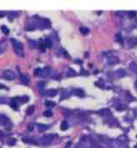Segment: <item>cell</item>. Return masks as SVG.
I'll return each instance as SVG.
<instances>
[{
  "label": "cell",
  "mask_w": 137,
  "mask_h": 148,
  "mask_svg": "<svg viewBox=\"0 0 137 148\" xmlns=\"http://www.w3.org/2000/svg\"><path fill=\"white\" fill-rule=\"evenodd\" d=\"M2 89H5V87H4L3 84L0 83V90H2Z\"/></svg>",
  "instance_id": "35"
},
{
  "label": "cell",
  "mask_w": 137,
  "mask_h": 148,
  "mask_svg": "<svg viewBox=\"0 0 137 148\" xmlns=\"http://www.w3.org/2000/svg\"><path fill=\"white\" fill-rule=\"evenodd\" d=\"M8 122H9L8 117H7L6 116H4V115L0 114V125L5 126L6 124L8 123Z\"/></svg>",
  "instance_id": "5"
},
{
  "label": "cell",
  "mask_w": 137,
  "mask_h": 148,
  "mask_svg": "<svg viewBox=\"0 0 137 148\" xmlns=\"http://www.w3.org/2000/svg\"><path fill=\"white\" fill-rule=\"evenodd\" d=\"M1 30H2V32H4V34H8L9 32H10V30H9V28L6 27V26H2L1 27Z\"/></svg>",
  "instance_id": "19"
},
{
  "label": "cell",
  "mask_w": 137,
  "mask_h": 148,
  "mask_svg": "<svg viewBox=\"0 0 137 148\" xmlns=\"http://www.w3.org/2000/svg\"><path fill=\"white\" fill-rule=\"evenodd\" d=\"M68 127H69V125H68V123H67V121H63L61 123V130H66L67 129H68Z\"/></svg>",
  "instance_id": "11"
},
{
  "label": "cell",
  "mask_w": 137,
  "mask_h": 148,
  "mask_svg": "<svg viewBox=\"0 0 137 148\" xmlns=\"http://www.w3.org/2000/svg\"><path fill=\"white\" fill-rule=\"evenodd\" d=\"M15 141H16V140L15 139H12V140H10V141L8 142V144L10 145H15Z\"/></svg>",
  "instance_id": "30"
},
{
  "label": "cell",
  "mask_w": 137,
  "mask_h": 148,
  "mask_svg": "<svg viewBox=\"0 0 137 148\" xmlns=\"http://www.w3.org/2000/svg\"><path fill=\"white\" fill-rule=\"evenodd\" d=\"M4 52V49H0V54H2Z\"/></svg>",
  "instance_id": "39"
},
{
  "label": "cell",
  "mask_w": 137,
  "mask_h": 148,
  "mask_svg": "<svg viewBox=\"0 0 137 148\" xmlns=\"http://www.w3.org/2000/svg\"><path fill=\"white\" fill-rule=\"evenodd\" d=\"M128 15H129V17L131 18V19L136 17V12H134V11H131V12H129V14H128Z\"/></svg>",
  "instance_id": "26"
},
{
  "label": "cell",
  "mask_w": 137,
  "mask_h": 148,
  "mask_svg": "<svg viewBox=\"0 0 137 148\" xmlns=\"http://www.w3.org/2000/svg\"><path fill=\"white\" fill-rule=\"evenodd\" d=\"M8 102H9V100L7 98H0V103L5 104V103H8Z\"/></svg>",
  "instance_id": "27"
},
{
  "label": "cell",
  "mask_w": 137,
  "mask_h": 148,
  "mask_svg": "<svg viewBox=\"0 0 137 148\" xmlns=\"http://www.w3.org/2000/svg\"><path fill=\"white\" fill-rule=\"evenodd\" d=\"M129 68L132 70L133 72H134L135 73H137V65L134 62H131L129 65Z\"/></svg>",
  "instance_id": "14"
},
{
  "label": "cell",
  "mask_w": 137,
  "mask_h": 148,
  "mask_svg": "<svg viewBox=\"0 0 137 148\" xmlns=\"http://www.w3.org/2000/svg\"><path fill=\"white\" fill-rule=\"evenodd\" d=\"M9 19L10 18H15V17H16V16H17V13L16 12H14V11H11V12H10L9 13Z\"/></svg>",
  "instance_id": "22"
},
{
  "label": "cell",
  "mask_w": 137,
  "mask_h": 148,
  "mask_svg": "<svg viewBox=\"0 0 137 148\" xmlns=\"http://www.w3.org/2000/svg\"><path fill=\"white\" fill-rule=\"evenodd\" d=\"M74 93H75V95L77 96H78V97H81V98L83 97V96L85 95L84 91H83V90H81V89H78V90H75Z\"/></svg>",
  "instance_id": "8"
},
{
  "label": "cell",
  "mask_w": 137,
  "mask_h": 148,
  "mask_svg": "<svg viewBox=\"0 0 137 148\" xmlns=\"http://www.w3.org/2000/svg\"><path fill=\"white\" fill-rule=\"evenodd\" d=\"M39 142L42 145H49L53 142V136L52 135H43L39 139Z\"/></svg>",
  "instance_id": "1"
},
{
  "label": "cell",
  "mask_w": 137,
  "mask_h": 148,
  "mask_svg": "<svg viewBox=\"0 0 137 148\" xmlns=\"http://www.w3.org/2000/svg\"><path fill=\"white\" fill-rule=\"evenodd\" d=\"M5 15H6L5 12H4V11H0V18H3Z\"/></svg>",
  "instance_id": "32"
},
{
  "label": "cell",
  "mask_w": 137,
  "mask_h": 148,
  "mask_svg": "<svg viewBox=\"0 0 137 148\" xmlns=\"http://www.w3.org/2000/svg\"><path fill=\"white\" fill-rule=\"evenodd\" d=\"M3 77L6 79V80H13V79L15 77V73H14L13 72L6 71V72H4Z\"/></svg>",
  "instance_id": "3"
},
{
  "label": "cell",
  "mask_w": 137,
  "mask_h": 148,
  "mask_svg": "<svg viewBox=\"0 0 137 148\" xmlns=\"http://www.w3.org/2000/svg\"><path fill=\"white\" fill-rule=\"evenodd\" d=\"M41 71H42L41 68H36V69L34 70V75H35V76H40Z\"/></svg>",
  "instance_id": "23"
},
{
  "label": "cell",
  "mask_w": 137,
  "mask_h": 148,
  "mask_svg": "<svg viewBox=\"0 0 137 148\" xmlns=\"http://www.w3.org/2000/svg\"><path fill=\"white\" fill-rule=\"evenodd\" d=\"M134 27H136V28H137V20H135V22H134Z\"/></svg>",
  "instance_id": "37"
},
{
  "label": "cell",
  "mask_w": 137,
  "mask_h": 148,
  "mask_svg": "<svg viewBox=\"0 0 137 148\" xmlns=\"http://www.w3.org/2000/svg\"><path fill=\"white\" fill-rule=\"evenodd\" d=\"M80 32H81V33L83 34V35H86L89 33V28H87V27H80Z\"/></svg>",
  "instance_id": "15"
},
{
  "label": "cell",
  "mask_w": 137,
  "mask_h": 148,
  "mask_svg": "<svg viewBox=\"0 0 137 148\" xmlns=\"http://www.w3.org/2000/svg\"><path fill=\"white\" fill-rule=\"evenodd\" d=\"M134 148H137V144H136L135 145H134Z\"/></svg>",
  "instance_id": "41"
},
{
  "label": "cell",
  "mask_w": 137,
  "mask_h": 148,
  "mask_svg": "<svg viewBox=\"0 0 137 148\" xmlns=\"http://www.w3.org/2000/svg\"><path fill=\"white\" fill-rule=\"evenodd\" d=\"M45 46L47 47V48H51L52 47V41L50 40V38H46V40H45Z\"/></svg>",
  "instance_id": "17"
},
{
  "label": "cell",
  "mask_w": 137,
  "mask_h": 148,
  "mask_svg": "<svg viewBox=\"0 0 137 148\" xmlns=\"http://www.w3.org/2000/svg\"><path fill=\"white\" fill-rule=\"evenodd\" d=\"M26 112H27V115H32L34 112V105H30V107L27 109Z\"/></svg>",
  "instance_id": "13"
},
{
  "label": "cell",
  "mask_w": 137,
  "mask_h": 148,
  "mask_svg": "<svg viewBox=\"0 0 137 148\" xmlns=\"http://www.w3.org/2000/svg\"><path fill=\"white\" fill-rule=\"evenodd\" d=\"M10 105H11V107L13 108L14 110H17L18 109V105H17V103H16L15 100H12V101L10 102Z\"/></svg>",
  "instance_id": "20"
},
{
  "label": "cell",
  "mask_w": 137,
  "mask_h": 148,
  "mask_svg": "<svg viewBox=\"0 0 137 148\" xmlns=\"http://www.w3.org/2000/svg\"><path fill=\"white\" fill-rule=\"evenodd\" d=\"M45 44H40V51L41 52H43V53H44L45 52Z\"/></svg>",
  "instance_id": "28"
},
{
  "label": "cell",
  "mask_w": 137,
  "mask_h": 148,
  "mask_svg": "<svg viewBox=\"0 0 137 148\" xmlns=\"http://www.w3.org/2000/svg\"><path fill=\"white\" fill-rule=\"evenodd\" d=\"M22 140L26 143H29L32 145H38V142L35 140L32 139V138H22Z\"/></svg>",
  "instance_id": "7"
},
{
  "label": "cell",
  "mask_w": 137,
  "mask_h": 148,
  "mask_svg": "<svg viewBox=\"0 0 137 148\" xmlns=\"http://www.w3.org/2000/svg\"><path fill=\"white\" fill-rule=\"evenodd\" d=\"M75 148H78V147H75Z\"/></svg>",
  "instance_id": "42"
},
{
  "label": "cell",
  "mask_w": 137,
  "mask_h": 148,
  "mask_svg": "<svg viewBox=\"0 0 137 148\" xmlns=\"http://www.w3.org/2000/svg\"><path fill=\"white\" fill-rule=\"evenodd\" d=\"M35 29V27H27V30H34Z\"/></svg>",
  "instance_id": "33"
},
{
  "label": "cell",
  "mask_w": 137,
  "mask_h": 148,
  "mask_svg": "<svg viewBox=\"0 0 137 148\" xmlns=\"http://www.w3.org/2000/svg\"><path fill=\"white\" fill-rule=\"evenodd\" d=\"M58 93V90H55V89H50V90H48L45 91V95L50 96V97H54L57 95Z\"/></svg>",
  "instance_id": "4"
},
{
  "label": "cell",
  "mask_w": 137,
  "mask_h": 148,
  "mask_svg": "<svg viewBox=\"0 0 137 148\" xmlns=\"http://www.w3.org/2000/svg\"><path fill=\"white\" fill-rule=\"evenodd\" d=\"M55 105V103L53 101H50V100H47L45 101V107H54Z\"/></svg>",
  "instance_id": "18"
},
{
  "label": "cell",
  "mask_w": 137,
  "mask_h": 148,
  "mask_svg": "<svg viewBox=\"0 0 137 148\" xmlns=\"http://www.w3.org/2000/svg\"><path fill=\"white\" fill-rule=\"evenodd\" d=\"M49 128H50L49 125H46V124H42V123L38 124V130L39 132H44Z\"/></svg>",
  "instance_id": "6"
},
{
  "label": "cell",
  "mask_w": 137,
  "mask_h": 148,
  "mask_svg": "<svg viewBox=\"0 0 137 148\" xmlns=\"http://www.w3.org/2000/svg\"><path fill=\"white\" fill-rule=\"evenodd\" d=\"M27 130L32 131L33 130V125H32V124H28V125H27Z\"/></svg>",
  "instance_id": "31"
},
{
  "label": "cell",
  "mask_w": 137,
  "mask_h": 148,
  "mask_svg": "<svg viewBox=\"0 0 137 148\" xmlns=\"http://www.w3.org/2000/svg\"><path fill=\"white\" fill-rule=\"evenodd\" d=\"M69 95H70V93H68L66 90H64L63 92H62L61 95V100H63V99L68 98Z\"/></svg>",
  "instance_id": "16"
},
{
  "label": "cell",
  "mask_w": 137,
  "mask_h": 148,
  "mask_svg": "<svg viewBox=\"0 0 137 148\" xmlns=\"http://www.w3.org/2000/svg\"><path fill=\"white\" fill-rule=\"evenodd\" d=\"M20 78H21V82L25 84H28L30 79L29 77L27 76V75H21V77H20Z\"/></svg>",
  "instance_id": "10"
},
{
  "label": "cell",
  "mask_w": 137,
  "mask_h": 148,
  "mask_svg": "<svg viewBox=\"0 0 137 148\" xmlns=\"http://www.w3.org/2000/svg\"><path fill=\"white\" fill-rule=\"evenodd\" d=\"M63 55H66V56H68V55H67V53H66V50H63Z\"/></svg>",
  "instance_id": "36"
},
{
  "label": "cell",
  "mask_w": 137,
  "mask_h": 148,
  "mask_svg": "<svg viewBox=\"0 0 137 148\" xmlns=\"http://www.w3.org/2000/svg\"><path fill=\"white\" fill-rule=\"evenodd\" d=\"M43 116L50 117L52 116V112H51L50 110H47V111H45L44 112H43Z\"/></svg>",
  "instance_id": "21"
},
{
  "label": "cell",
  "mask_w": 137,
  "mask_h": 148,
  "mask_svg": "<svg viewBox=\"0 0 137 148\" xmlns=\"http://www.w3.org/2000/svg\"><path fill=\"white\" fill-rule=\"evenodd\" d=\"M28 43H29V45L31 46L32 48H35L36 45H37V42L34 41V40H29Z\"/></svg>",
  "instance_id": "25"
},
{
  "label": "cell",
  "mask_w": 137,
  "mask_h": 148,
  "mask_svg": "<svg viewBox=\"0 0 137 148\" xmlns=\"http://www.w3.org/2000/svg\"><path fill=\"white\" fill-rule=\"evenodd\" d=\"M116 37H117V41L118 42H122V36L120 33L117 34V36H116Z\"/></svg>",
  "instance_id": "29"
},
{
  "label": "cell",
  "mask_w": 137,
  "mask_h": 148,
  "mask_svg": "<svg viewBox=\"0 0 137 148\" xmlns=\"http://www.w3.org/2000/svg\"><path fill=\"white\" fill-rule=\"evenodd\" d=\"M134 86H135V89L137 90V81H135V83H134Z\"/></svg>",
  "instance_id": "38"
},
{
  "label": "cell",
  "mask_w": 137,
  "mask_h": 148,
  "mask_svg": "<svg viewBox=\"0 0 137 148\" xmlns=\"http://www.w3.org/2000/svg\"><path fill=\"white\" fill-rule=\"evenodd\" d=\"M130 41H132V40H130ZM132 42H133V44H135V45H137V37H136V38H134Z\"/></svg>",
  "instance_id": "34"
},
{
  "label": "cell",
  "mask_w": 137,
  "mask_h": 148,
  "mask_svg": "<svg viewBox=\"0 0 137 148\" xmlns=\"http://www.w3.org/2000/svg\"><path fill=\"white\" fill-rule=\"evenodd\" d=\"M118 62V59L117 57H111L108 59V63L109 64H116V63Z\"/></svg>",
  "instance_id": "12"
},
{
  "label": "cell",
  "mask_w": 137,
  "mask_h": 148,
  "mask_svg": "<svg viewBox=\"0 0 137 148\" xmlns=\"http://www.w3.org/2000/svg\"><path fill=\"white\" fill-rule=\"evenodd\" d=\"M51 73H52V69L49 67H46L43 68V69H42L40 76L42 77H46L50 76Z\"/></svg>",
  "instance_id": "2"
},
{
  "label": "cell",
  "mask_w": 137,
  "mask_h": 148,
  "mask_svg": "<svg viewBox=\"0 0 137 148\" xmlns=\"http://www.w3.org/2000/svg\"><path fill=\"white\" fill-rule=\"evenodd\" d=\"M117 75L118 77H125L127 75V73H126V72L124 71V69H118L117 72Z\"/></svg>",
  "instance_id": "9"
},
{
  "label": "cell",
  "mask_w": 137,
  "mask_h": 148,
  "mask_svg": "<svg viewBox=\"0 0 137 148\" xmlns=\"http://www.w3.org/2000/svg\"><path fill=\"white\" fill-rule=\"evenodd\" d=\"M45 85V83L44 82H38L37 83V87H38V89H43V87Z\"/></svg>",
  "instance_id": "24"
},
{
  "label": "cell",
  "mask_w": 137,
  "mask_h": 148,
  "mask_svg": "<svg viewBox=\"0 0 137 148\" xmlns=\"http://www.w3.org/2000/svg\"><path fill=\"white\" fill-rule=\"evenodd\" d=\"M96 148H104V147L101 146V145H97V147H96Z\"/></svg>",
  "instance_id": "40"
},
{
  "label": "cell",
  "mask_w": 137,
  "mask_h": 148,
  "mask_svg": "<svg viewBox=\"0 0 137 148\" xmlns=\"http://www.w3.org/2000/svg\"><path fill=\"white\" fill-rule=\"evenodd\" d=\"M136 137H137V135H136Z\"/></svg>",
  "instance_id": "43"
}]
</instances>
